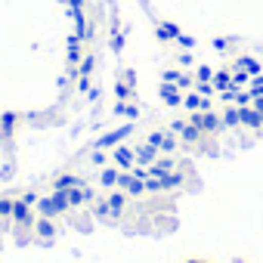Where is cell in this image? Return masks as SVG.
<instances>
[{"label":"cell","instance_id":"obj_1","mask_svg":"<svg viewBox=\"0 0 263 263\" xmlns=\"http://www.w3.org/2000/svg\"><path fill=\"white\" fill-rule=\"evenodd\" d=\"M189 124H195L201 134H217V130H223V118L208 108V111H189Z\"/></svg>","mask_w":263,"mask_h":263},{"label":"cell","instance_id":"obj_2","mask_svg":"<svg viewBox=\"0 0 263 263\" xmlns=\"http://www.w3.org/2000/svg\"><path fill=\"white\" fill-rule=\"evenodd\" d=\"M34 208L41 211V217H56V214L68 211L71 204H68V195H65V192H53V195H47V198H37Z\"/></svg>","mask_w":263,"mask_h":263},{"label":"cell","instance_id":"obj_3","mask_svg":"<svg viewBox=\"0 0 263 263\" xmlns=\"http://www.w3.org/2000/svg\"><path fill=\"white\" fill-rule=\"evenodd\" d=\"M134 87H137V78H134V71H121V78L115 81V96H118V102H134Z\"/></svg>","mask_w":263,"mask_h":263},{"label":"cell","instance_id":"obj_4","mask_svg":"<svg viewBox=\"0 0 263 263\" xmlns=\"http://www.w3.org/2000/svg\"><path fill=\"white\" fill-rule=\"evenodd\" d=\"M149 146H155L158 152H174L177 149V134H171V130H155V134H149V140H146Z\"/></svg>","mask_w":263,"mask_h":263},{"label":"cell","instance_id":"obj_5","mask_svg":"<svg viewBox=\"0 0 263 263\" xmlns=\"http://www.w3.org/2000/svg\"><path fill=\"white\" fill-rule=\"evenodd\" d=\"M171 134H177V140H183V143H198L204 134L195 127V124H189V121H174L171 124Z\"/></svg>","mask_w":263,"mask_h":263},{"label":"cell","instance_id":"obj_6","mask_svg":"<svg viewBox=\"0 0 263 263\" xmlns=\"http://www.w3.org/2000/svg\"><path fill=\"white\" fill-rule=\"evenodd\" d=\"M183 108L186 111H208V108H214V102H211V96H201L195 90H186L183 93Z\"/></svg>","mask_w":263,"mask_h":263},{"label":"cell","instance_id":"obj_7","mask_svg":"<svg viewBox=\"0 0 263 263\" xmlns=\"http://www.w3.org/2000/svg\"><path fill=\"white\" fill-rule=\"evenodd\" d=\"M31 208H34V204H28L25 198H13V214H10V220H13L16 226L31 223Z\"/></svg>","mask_w":263,"mask_h":263},{"label":"cell","instance_id":"obj_8","mask_svg":"<svg viewBox=\"0 0 263 263\" xmlns=\"http://www.w3.org/2000/svg\"><path fill=\"white\" fill-rule=\"evenodd\" d=\"M130 130H134V124H124V127L111 130V134H105L96 146H99V149H105V146H121V140H127V137H130Z\"/></svg>","mask_w":263,"mask_h":263},{"label":"cell","instance_id":"obj_9","mask_svg":"<svg viewBox=\"0 0 263 263\" xmlns=\"http://www.w3.org/2000/svg\"><path fill=\"white\" fill-rule=\"evenodd\" d=\"M161 99H164L171 108H180V105H183V90H180L177 84H167V81H161Z\"/></svg>","mask_w":263,"mask_h":263},{"label":"cell","instance_id":"obj_10","mask_svg":"<svg viewBox=\"0 0 263 263\" xmlns=\"http://www.w3.org/2000/svg\"><path fill=\"white\" fill-rule=\"evenodd\" d=\"M238 124H245V127H263V115L257 111V108H251V105H238Z\"/></svg>","mask_w":263,"mask_h":263},{"label":"cell","instance_id":"obj_11","mask_svg":"<svg viewBox=\"0 0 263 263\" xmlns=\"http://www.w3.org/2000/svg\"><path fill=\"white\" fill-rule=\"evenodd\" d=\"M121 189L124 192H130V195H143L146 192V180L143 177H137V174H121Z\"/></svg>","mask_w":263,"mask_h":263},{"label":"cell","instance_id":"obj_12","mask_svg":"<svg viewBox=\"0 0 263 263\" xmlns=\"http://www.w3.org/2000/svg\"><path fill=\"white\" fill-rule=\"evenodd\" d=\"M111 158H115V164H121V167H134V164H137V155H134V149H127V146H115Z\"/></svg>","mask_w":263,"mask_h":263},{"label":"cell","instance_id":"obj_13","mask_svg":"<svg viewBox=\"0 0 263 263\" xmlns=\"http://www.w3.org/2000/svg\"><path fill=\"white\" fill-rule=\"evenodd\" d=\"M134 155H137V164H155V161H158V149H155V146H149V143L137 146V149H134Z\"/></svg>","mask_w":263,"mask_h":263},{"label":"cell","instance_id":"obj_14","mask_svg":"<svg viewBox=\"0 0 263 263\" xmlns=\"http://www.w3.org/2000/svg\"><path fill=\"white\" fill-rule=\"evenodd\" d=\"M74 186H84V180L78 174H62L53 180V192H65V189H74Z\"/></svg>","mask_w":263,"mask_h":263},{"label":"cell","instance_id":"obj_15","mask_svg":"<svg viewBox=\"0 0 263 263\" xmlns=\"http://www.w3.org/2000/svg\"><path fill=\"white\" fill-rule=\"evenodd\" d=\"M65 195H68V204H71V208H78V204H84V201H93V189H84V186L65 189Z\"/></svg>","mask_w":263,"mask_h":263},{"label":"cell","instance_id":"obj_16","mask_svg":"<svg viewBox=\"0 0 263 263\" xmlns=\"http://www.w3.org/2000/svg\"><path fill=\"white\" fill-rule=\"evenodd\" d=\"M214 90L217 93H226V90H232L235 84H232V71H226V68H220V71H214Z\"/></svg>","mask_w":263,"mask_h":263},{"label":"cell","instance_id":"obj_17","mask_svg":"<svg viewBox=\"0 0 263 263\" xmlns=\"http://www.w3.org/2000/svg\"><path fill=\"white\" fill-rule=\"evenodd\" d=\"M235 68H241V71H248L251 78H257V74L263 71V65H260V62H257L254 56H238V59H235Z\"/></svg>","mask_w":263,"mask_h":263},{"label":"cell","instance_id":"obj_18","mask_svg":"<svg viewBox=\"0 0 263 263\" xmlns=\"http://www.w3.org/2000/svg\"><path fill=\"white\" fill-rule=\"evenodd\" d=\"M155 31H158V37L161 41H177L183 31H180V25H174V22H158L155 25Z\"/></svg>","mask_w":263,"mask_h":263},{"label":"cell","instance_id":"obj_19","mask_svg":"<svg viewBox=\"0 0 263 263\" xmlns=\"http://www.w3.org/2000/svg\"><path fill=\"white\" fill-rule=\"evenodd\" d=\"M93 68H96V59H93V53H84V59L74 65V74H78V78H90V74H93Z\"/></svg>","mask_w":263,"mask_h":263},{"label":"cell","instance_id":"obj_20","mask_svg":"<svg viewBox=\"0 0 263 263\" xmlns=\"http://www.w3.org/2000/svg\"><path fill=\"white\" fill-rule=\"evenodd\" d=\"M115 115H121V118H127V121H134V118H140V108H137L134 102H118V105H115Z\"/></svg>","mask_w":263,"mask_h":263},{"label":"cell","instance_id":"obj_21","mask_svg":"<svg viewBox=\"0 0 263 263\" xmlns=\"http://www.w3.org/2000/svg\"><path fill=\"white\" fill-rule=\"evenodd\" d=\"M99 183H102L105 189H111V186H121V171H115V167H108V171H102V177H99Z\"/></svg>","mask_w":263,"mask_h":263},{"label":"cell","instance_id":"obj_22","mask_svg":"<svg viewBox=\"0 0 263 263\" xmlns=\"http://www.w3.org/2000/svg\"><path fill=\"white\" fill-rule=\"evenodd\" d=\"M105 204L111 208V214H118V211H121V208L127 204V198H124V192H111V195L105 198Z\"/></svg>","mask_w":263,"mask_h":263},{"label":"cell","instance_id":"obj_23","mask_svg":"<svg viewBox=\"0 0 263 263\" xmlns=\"http://www.w3.org/2000/svg\"><path fill=\"white\" fill-rule=\"evenodd\" d=\"M220 118H223V127H238V108L235 105H229Z\"/></svg>","mask_w":263,"mask_h":263},{"label":"cell","instance_id":"obj_24","mask_svg":"<svg viewBox=\"0 0 263 263\" xmlns=\"http://www.w3.org/2000/svg\"><path fill=\"white\" fill-rule=\"evenodd\" d=\"M232 84H235V87H248V84H251V74L232 65Z\"/></svg>","mask_w":263,"mask_h":263},{"label":"cell","instance_id":"obj_25","mask_svg":"<svg viewBox=\"0 0 263 263\" xmlns=\"http://www.w3.org/2000/svg\"><path fill=\"white\" fill-rule=\"evenodd\" d=\"M53 229H56V226L50 223V217H41V220H37V232H41V235H47V238H50V235H53Z\"/></svg>","mask_w":263,"mask_h":263},{"label":"cell","instance_id":"obj_26","mask_svg":"<svg viewBox=\"0 0 263 263\" xmlns=\"http://www.w3.org/2000/svg\"><path fill=\"white\" fill-rule=\"evenodd\" d=\"M251 96H263V74H257V78H251Z\"/></svg>","mask_w":263,"mask_h":263},{"label":"cell","instance_id":"obj_27","mask_svg":"<svg viewBox=\"0 0 263 263\" xmlns=\"http://www.w3.org/2000/svg\"><path fill=\"white\" fill-rule=\"evenodd\" d=\"M195 78H198V81H204V84H211V81H214V71H211L208 65H198V71H195Z\"/></svg>","mask_w":263,"mask_h":263},{"label":"cell","instance_id":"obj_28","mask_svg":"<svg viewBox=\"0 0 263 263\" xmlns=\"http://www.w3.org/2000/svg\"><path fill=\"white\" fill-rule=\"evenodd\" d=\"M65 7H68V13H84L87 0H65Z\"/></svg>","mask_w":263,"mask_h":263},{"label":"cell","instance_id":"obj_29","mask_svg":"<svg viewBox=\"0 0 263 263\" xmlns=\"http://www.w3.org/2000/svg\"><path fill=\"white\" fill-rule=\"evenodd\" d=\"M121 47H124V34L121 31H111V50L121 53Z\"/></svg>","mask_w":263,"mask_h":263},{"label":"cell","instance_id":"obj_30","mask_svg":"<svg viewBox=\"0 0 263 263\" xmlns=\"http://www.w3.org/2000/svg\"><path fill=\"white\" fill-rule=\"evenodd\" d=\"M13 214V198H0V217H10Z\"/></svg>","mask_w":263,"mask_h":263},{"label":"cell","instance_id":"obj_31","mask_svg":"<svg viewBox=\"0 0 263 263\" xmlns=\"http://www.w3.org/2000/svg\"><path fill=\"white\" fill-rule=\"evenodd\" d=\"M177 44H180V47H186V50H192V47H195V41H192L189 34H180V37H177Z\"/></svg>","mask_w":263,"mask_h":263},{"label":"cell","instance_id":"obj_32","mask_svg":"<svg viewBox=\"0 0 263 263\" xmlns=\"http://www.w3.org/2000/svg\"><path fill=\"white\" fill-rule=\"evenodd\" d=\"M251 108H257V111L263 115V96H254V99H251Z\"/></svg>","mask_w":263,"mask_h":263},{"label":"cell","instance_id":"obj_33","mask_svg":"<svg viewBox=\"0 0 263 263\" xmlns=\"http://www.w3.org/2000/svg\"><path fill=\"white\" fill-rule=\"evenodd\" d=\"M214 47H217V50H226V47H229V41H226V37H217V41H214Z\"/></svg>","mask_w":263,"mask_h":263},{"label":"cell","instance_id":"obj_34","mask_svg":"<svg viewBox=\"0 0 263 263\" xmlns=\"http://www.w3.org/2000/svg\"><path fill=\"white\" fill-rule=\"evenodd\" d=\"M177 59H180V65H192V56H189V53H180Z\"/></svg>","mask_w":263,"mask_h":263},{"label":"cell","instance_id":"obj_35","mask_svg":"<svg viewBox=\"0 0 263 263\" xmlns=\"http://www.w3.org/2000/svg\"><path fill=\"white\" fill-rule=\"evenodd\" d=\"M90 161H93V164H102V161H105V155H102V152H96V155H90Z\"/></svg>","mask_w":263,"mask_h":263},{"label":"cell","instance_id":"obj_36","mask_svg":"<svg viewBox=\"0 0 263 263\" xmlns=\"http://www.w3.org/2000/svg\"><path fill=\"white\" fill-rule=\"evenodd\" d=\"M235 263H238V260H235Z\"/></svg>","mask_w":263,"mask_h":263}]
</instances>
